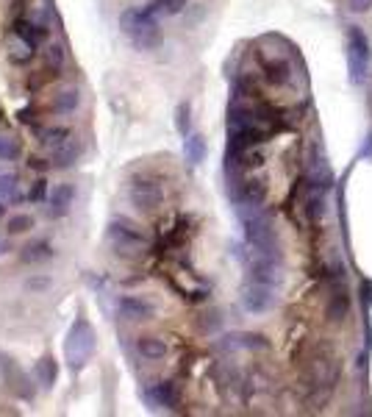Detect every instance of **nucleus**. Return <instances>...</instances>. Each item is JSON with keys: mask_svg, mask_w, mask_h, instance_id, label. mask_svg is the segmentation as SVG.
I'll use <instances>...</instances> for the list:
<instances>
[{"mask_svg": "<svg viewBox=\"0 0 372 417\" xmlns=\"http://www.w3.org/2000/svg\"><path fill=\"white\" fill-rule=\"evenodd\" d=\"M119 28L130 36V42L142 50H153L161 42V31H158V14L153 11V6L144 8H125L119 14Z\"/></svg>", "mask_w": 372, "mask_h": 417, "instance_id": "f257e3e1", "label": "nucleus"}, {"mask_svg": "<svg viewBox=\"0 0 372 417\" xmlns=\"http://www.w3.org/2000/svg\"><path fill=\"white\" fill-rule=\"evenodd\" d=\"M94 342L97 339H94V331H92L89 320L86 317H75V322H72V328L67 334V342H64V353H67V361H69L72 370H83L86 367V361L94 353Z\"/></svg>", "mask_w": 372, "mask_h": 417, "instance_id": "f03ea898", "label": "nucleus"}, {"mask_svg": "<svg viewBox=\"0 0 372 417\" xmlns=\"http://www.w3.org/2000/svg\"><path fill=\"white\" fill-rule=\"evenodd\" d=\"M105 236H108L111 247L117 253H122V256H139L147 247L144 231L133 220H128V217H114L108 222V228H105Z\"/></svg>", "mask_w": 372, "mask_h": 417, "instance_id": "7ed1b4c3", "label": "nucleus"}, {"mask_svg": "<svg viewBox=\"0 0 372 417\" xmlns=\"http://www.w3.org/2000/svg\"><path fill=\"white\" fill-rule=\"evenodd\" d=\"M369 39L364 36V31L358 25H350L347 28V64H350V78L353 83H361L364 81V72L369 67Z\"/></svg>", "mask_w": 372, "mask_h": 417, "instance_id": "20e7f679", "label": "nucleus"}, {"mask_svg": "<svg viewBox=\"0 0 372 417\" xmlns=\"http://www.w3.org/2000/svg\"><path fill=\"white\" fill-rule=\"evenodd\" d=\"M161 200H164V189L155 181H133L130 183V203L136 208L153 211L161 206Z\"/></svg>", "mask_w": 372, "mask_h": 417, "instance_id": "39448f33", "label": "nucleus"}, {"mask_svg": "<svg viewBox=\"0 0 372 417\" xmlns=\"http://www.w3.org/2000/svg\"><path fill=\"white\" fill-rule=\"evenodd\" d=\"M272 303H275V295H272V286H267V284L253 281V284H247L244 292H242V306H244L250 314H261V311H267Z\"/></svg>", "mask_w": 372, "mask_h": 417, "instance_id": "423d86ee", "label": "nucleus"}, {"mask_svg": "<svg viewBox=\"0 0 372 417\" xmlns=\"http://www.w3.org/2000/svg\"><path fill=\"white\" fill-rule=\"evenodd\" d=\"M0 370H3V378H6V386L14 392V395H19L22 400H28V398H33V386H25L28 384V375L14 364V359L11 356H6V353H0Z\"/></svg>", "mask_w": 372, "mask_h": 417, "instance_id": "0eeeda50", "label": "nucleus"}, {"mask_svg": "<svg viewBox=\"0 0 372 417\" xmlns=\"http://www.w3.org/2000/svg\"><path fill=\"white\" fill-rule=\"evenodd\" d=\"M117 311H119L122 320H133V322L155 317V306H153L150 300H142V297H133V295L119 297V300H117Z\"/></svg>", "mask_w": 372, "mask_h": 417, "instance_id": "6e6552de", "label": "nucleus"}, {"mask_svg": "<svg viewBox=\"0 0 372 417\" xmlns=\"http://www.w3.org/2000/svg\"><path fill=\"white\" fill-rule=\"evenodd\" d=\"M72 200H75V186L72 183H56L47 195V217H53V220L64 217L69 211Z\"/></svg>", "mask_w": 372, "mask_h": 417, "instance_id": "1a4fd4ad", "label": "nucleus"}, {"mask_svg": "<svg viewBox=\"0 0 372 417\" xmlns=\"http://www.w3.org/2000/svg\"><path fill=\"white\" fill-rule=\"evenodd\" d=\"M14 36H17L28 50H36V44L44 39V28L36 25V22H28V19H17V22H14Z\"/></svg>", "mask_w": 372, "mask_h": 417, "instance_id": "9d476101", "label": "nucleus"}, {"mask_svg": "<svg viewBox=\"0 0 372 417\" xmlns=\"http://www.w3.org/2000/svg\"><path fill=\"white\" fill-rule=\"evenodd\" d=\"M239 200H242L244 206L258 208V206L267 200V183H264V181H258V178L244 181V183L239 186Z\"/></svg>", "mask_w": 372, "mask_h": 417, "instance_id": "9b49d317", "label": "nucleus"}, {"mask_svg": "<svg viewBox=\"0 0 372 417\" xmlns=\"http://www.w3.org/2000/svg\"><path fill=\"white\" fill-rule=\"evenodd\" d=\"M147 398H150L155 406H164V409H175V406H178V392H175V384H172V381L153 384V386L147 389Z\"/></svg>", "mask_w": 372, "mask_h": 417, "instance_id": "f8f14e48", "label": "nucleus"}, {"mask_svg": "<svg viewBox=\"0 0 372 417\" xmlns=\"http://www.w3.org/2000/svg\"><path fill=\"white\" fill-rule=\"evenodd\" d=\"M78 156H81V147L67 142V145H61V147H56V150L50 153L47 170H64V167H72V164L78 161Z\"/></svg>", "mask_w": 372, "mask_h": 417, "instance_id": "ddd939ff", "label": "nucleus"}, {"mask_svg": "<svg viewBox=\"0 0 372 417\" xmlns=\"http://www.w3.org/2000/svg\"><path fill=\"white\" fill-rule=\"evenodd\" d=\"M53 245L50 242H44V239H36V242H31V245H25L22 247V261L25 264H42V261H47V259H53Z\"/></svg>", "mask_w": 372, "mask_h": 417, "instance_id": "4468645a", "label": "nucleus"}, {"mask_svg": "<svg viewBox=\"0 0 372 417\" xmlns=\"http://www.w3.org/2000/svg\"><path fill=\"white\" fill-rule=\"evenodd\" d=\"M36 136H39V142H42L44 147L56 150V147L67 145V139L72 136V131H69L67 125H53V128H39V131H36Z\"/></svg>", "mask_w": 372, "mask_h": 417, "instance_id": "2eb2a0df", "label": "nucleus"}, {"mask_svg": "<svg viewBox=\"0 0 372 417\" xmlns=\"http://www.w3.org/2000/svg\"><path fill=\"white\" fill-rule=\"evenodd\" d=\"M136 350L142 353V359H147V361H158V359H164V356H167V342H164V339H158V336H139Z\"/></svg>", "mask_w": 372, "mask_h": 417, "instance_id": "dca6fc26", "label": "nucleus"}, {"mask_svg": "<svg viewBox=\"0 0 372 417\" xmlns=\"http://www.w3.org/2000/svg\"><path fill=\"white\" fill-rule=\"evenodd\" d=\"M264 72H267L269 83H289V78H291V67H289L286 58H267Z\"/></svg>", "mask_w": 372, "mask_h": 417, "instance_id": "f3484780", "label": "nucleus"}, {"mask_svg": "<svg viewBox=\"0 0 372 417\" xmlns=\"http://www.w3.org/2000/svg\"><path fill=\"white\" fill-rule=\"evenodd\" d=\"M183 153H186V161L189 164H200L205 158V139L203 133H189L183 136Z\"/></svg>", "mask_w": 372, "mask_h": 417, "instance_id": "a211bd4d", "label": "nucleus"}, {"mask_svg": "<svg viewBox=\"0 0 372 417\" xmlns=\"http://www.w3.org/2000/svg\"><path fill=\"white\" fill-rule=\"evenodd\" d=\"M22 195H19V178L14 172H0V200L6 206L17 203Z\"/></svg>", "mask_w": 372, "mask_h": 417, "instance_id": "6ab92c4d", "label": "nucleus"}, {"mask_svg": "<svg viewBox=\"0 0 372 417\" xmlns=\"http://www.w3.org/2000/svg\"><path fill=\"white\" fill-rule=\"evenodd\" d=\"M36 373H39V384H42L44 389H50V386L56 384V378H58V364H56V359H53V356H42L39 364H36Z\"/></svg>", "mask_w": 372, "mask_h": 417, "instance_id": "aec40b11", "label": "nucleus"}, {"mask_svg": "<svg viewBox=\"0 0 372 417\" xmlns=\"http://www.w3.org/2000/svg\"><path fill=\"white\" fill-rule=\"evenodd\" d=\"M78 89H64V92H58V97H56V103H53V111H61V114H67V111H75V106H78Z\"/></svg>", "mask_w": 372, "mask_h": 417, "instance_id": "412c9836", "label": "nucleus"}, {"mask_svg": "<svg viewBox=\"0 0 372 417\" xmlns=\"http://www.w3.org/2000/svg\"><path fill=\"white\" fill-rule=\"evenodd\" d=\"M19 153H22L19 139L0 133V161H14V158H19Z\"/></svg>", "mask_w": 372, "mask_h": 417, "instance_id": "4be33fe9", "label": "nucleus"}, {"mask_svg": "<svg viewBox=\"0 0 372 417\" xmlns=\"http://www.w3.org/2000/svg\"><path fill=\"white\" fill-rule=\"evenodd\" d=\"M189 0H150L153 11L155 14H164V17H172V14H180L186 8Z\"/></svg>", "mask_w": 372, "mask_h": 417, "instance_id": "5701e85b", "label": "nucleus"}, {"mask_svg": "<svg viewBox=\"0 0 372 417\" xmlns=\"http://www.w3.org/2000/svg\"><path fill=\"white\" fill-rule=\"evenodd\" d=\"M33 228V217L31 214H14L6 222V234H25Z\"/></svg>", "mask_w": 372, "mask_h": 417, "instance_id": "b1692460", "label": "nucleus"}, {"mask_svg": "<svg viewBox=\"0 0 372 417\" xmlns=\"http://www.w3.org/2000/svg\"><path fill=\"white\" fill-rule=\"evenodd\" d=\"M192 108H189V103H180L178 106V111H175V128L180 131V136H189L192 133Z\"/></svg>", "mask_w": 372, "mask_h": 417, "instance_id": "393cba45", "label": "nucleus"}, {"mask_svg": "<svg viewBox=\"0 0 372 417\" xmlns=\"http://www.w3.org/2000/svg\"><path fill=\"white\" fill-rule=\"evenodd\" d=\"M347 309H350V306H347V297H344L341 292H339V295H333V297H330V303H328V314H330V320H333V322H339L341 317H347Z\"/></svg>", "mask_w": 372, "mask_h": 417, "instance_id": "a878e982", "label": "nucleus"}, {"mask_svg": "<svg viewBox=\"0 0 372 417\" xmlns=\"http://www.w3.org/2000/svg\"><path fill=\"white\" fill-rule=\"evenodd\" d=\"M47 61L53 64V70H58V67H61V61H64V50H61V44H53V47L47 50Z\"/></svg>", "mask_w": 372, "mask_h": 417, "instance_id": "bb28decb", "label": "nucleus"}, {"mask_svg": "<svg viewBox=\"0 0 372 417\" xmlns=\"http://www.w3.org/2000/svg\"><path fill=\"white\" fill-rule=\"evenodd\" d=\"M347 8H350L353 14H364V11L372 8V0H347Z\"/></svg>", "mask_w": 372, "mask_h": 417, "instance_id": "cd10ccee", "label": "nucleus"}, {"mask_svg": "<svg viewBox=\"0 0 372 417\" xmlns=\"http://www.w3.org/2000/svg\"><path fill=\"white\" fill-rule=\"evenodd\" d=\"M308 217H311V220H319V217H322V200H319L316 195L308 200Z\"/></svg>", "mask_w": 372, "mask_h": 417, "instance_id": "c85d7f7f", "label": "nucleus"}, {"mask_svg": "<svg viewBox=\"0 0 372 417\" xmlns=\"http://www.w3.org/2000/svg\"><path fill=\"white\" fill-rule=\"evenodd\" d=\"M31 200H42L44 197V181H36V186H33V192L28 195Z\"/></svg>", "mask_w": 372, "mask_h": 417, "instance_id": "c756f323", "label": "nucleus"}, {"mask_svg": "<svg viewBox=\"0 0 372 417\" xmlns=\"http://www.w3.org/2000/svg\"><path fill=\"white\" fill-rule=\"evenodd\" d=\"M25 286H28V289H44V286H50V278H33V281H28Z\"/></svg>", "mask_w": 372, "mask_h": 417, "instance_id": "7c9ffc66", "label": "nucleus"}]
</instances>
